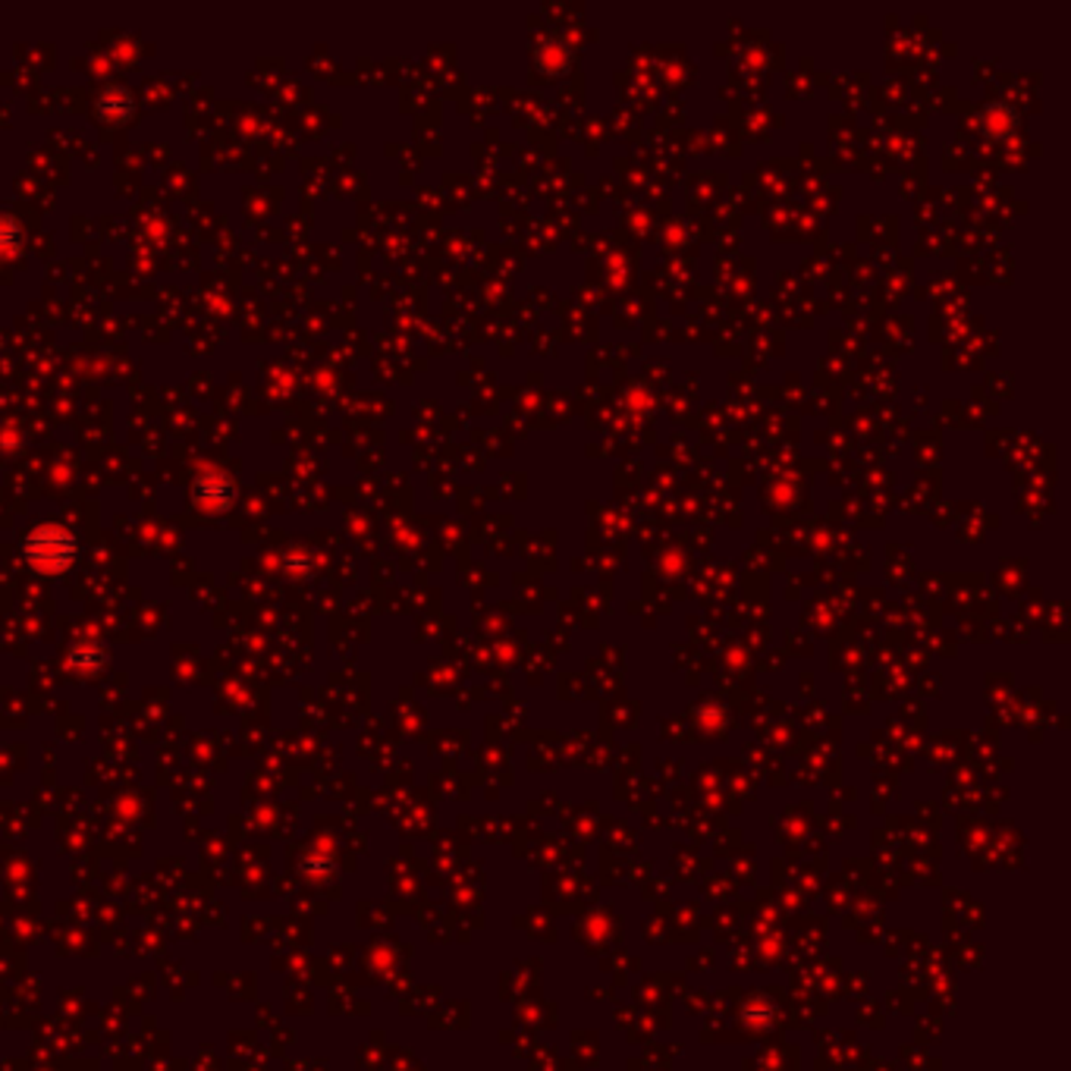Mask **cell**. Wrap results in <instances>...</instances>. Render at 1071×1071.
<instances>
[{
    "label": "cell",
    "mask_w": 1071,
    "mask_h": 1071,
    "mask_svg": "<svg viewBox=\"0 0 1071 1071\" xmlns=\"http://www.w3.org/2000/svg\"><path fill=\"white\" fill-rule=\"evenodd\" d=\"M195 497L202 500V507H205V503H208V507H227L230 497H233V490H230L227 481H220V487H214V477H202V481L195 484Z\"/></svg>",
    "instance_id": "cell-2"
},
{
    "label": "cell",
    "mask_w": 1071,
    "mask_h": 1071,
    "mask_svg": "<svg viewBox=\"0 0 1071 1071\" xmlns=\"http://www.w3.org/2000/svg\"><path fill=\"white\" fill-rule=\"evenodd\" d=\"M20 245V227L13 217H0V252H13Z\"/></svg>",
    "instance_id": "cell-3"
},
{
    "label": "cell",
    "mask_w": 1071,
    "mask_h": 1071,
    "mask_svg": "<svg viewBox=\"0 0 1071 1071\" xmlns=\"http://www.w3.org/2000/svg\"><path fill=\"white\" fill-rule=\"evenodd\" d=\"M26 560L41 572H63L76 560V540L60 525H41L26 537Z\"/></svg>",
    "instance_id": "cell-1"
}]
</instances>
